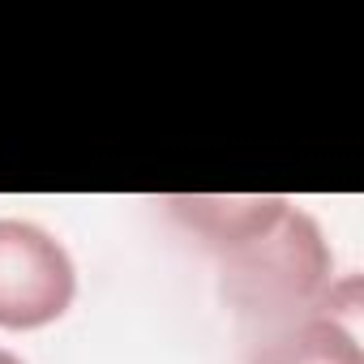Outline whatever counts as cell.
I'll list each match as a JSON object with an SVG mask.
<instances>
[{"instance_id":"cell-3","label":"cell","mask_w":364,"mask_h":364,"mask_svg":"<svg viewBox=\"0 0 364 364\" xmlns=\"http://www.w3.org/2000/svg\"><path fill=\"white\" fill-rule=\"evenodd\" d=\"M253 364H364V351L338 317L321 313L270 330L253 351Z\"/></svg>"},{"instance_id":"cell-4","label":"cell","mask_w":364,"mask_h":364,"mask_svg":"<svg viewBox=\"0 0 364 364\" xmlns=\"http://www.w3.org/2000/svg\"><path fill=\"white\" fill-rule=\"evenodd\" d=\"M0 364H22V360H18L14 351H5V347H0Z\"/></svg>"},{"instance_id":"cell-1","label":"cell","mask_w":364,"mask_h":364,"mask_svg":"<svg viewBox=\"0 0 364 364\" xmlns=\"http://www.w3.org/2000/svg\"><path fill=\"white\" fill-rule=\"evenodd\" d=\"M215 257L223 300L266 334L334 317V253L313 215L287 198H180L171 210Z\"/></svg>"},{"instance_id":"cell-2","label":"cell","mask_w":364,"mask_h":364,"mask_svg":"<svg viewBox=\"0 0 364 364\" xmlns=\"http://www.w3.org/2000/svg\"><path fill=\"white\" fill-rule=\"evenodd\" d=\"M77 270L69 249L26 219H0V330H39L69 313Z\"/></svg>"}]
</instances>
